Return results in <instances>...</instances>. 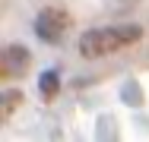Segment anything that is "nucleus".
Instances as JSON below:
<instances>
[{
  "label": "nucleus",
  "mask_w": 149,
  "mask_h": 142,
  "mask_svg": "<svg viewBox=\"0 0 149 142\" xmlns=\"http://www.w3.org/2000/svg\"><path fill=\"white\" fill-rule=\"evenodd\" d=\"M67 28H70V16H67L63 10H57V6L41 10L38 19H35V35H38L41 41H51V44H57Z\"/></svg>",
  "instance_id": "nucleus-2"
},
{
  "label": "nucleus",
  "mask_w": 149,
  "mask_h": 142,
  "mask_svg": "<svg viewBox=\"0 0 149 142\" xmlns=\"http://www.w3.org/2000/svg\"><path fill=\"white\" fill-rule=\"evenodd\" d=\"M16 104H19V95H16V92H6V95H3V104H0V114L10 117V114L16 111Z\"/></svg>",
  "instance_id": "nucleus-5"
},
{
  "label": "nucleus",
  "mask_w": 149,
  "mask_h": 142,
  "mask_svg": "<svg viewBox=\"0 0 149 142\" xmlns=\"http://www.w3.org/2000/svg\"><path fill=\"white\" fill-rule=\"evenodd\" d=\"M38 85H41V95H45V98H54L57 88H60V79H57V73H45V76L38 79Z\"/></svg>",
  "instance_id": "nucleus-4"
},
{
  "label": "nucleus",
  "mask_w": 149,
  "mask_h": 142,
  "mask_svg": "<svg viewBox=\"0 0 149 142\" xmlns=\"http://www.w3.org/2000/svg\"><path fill=\"white\" fill-rule=\"evenodd\" d=\"M143 38V28L136 22H124V26H105V28H89L83 38H79V54L89 57V60H98V57L118 54L124 48L136 44Z\"/></svg>",
  "instance_id": "nucleus-1"
},
{
  "label": "nucleus",
  "mask_w": 149,
  "mask_h": 142,
  "mask_svg": "<svg viewBox=\"0 0 149 142\" xmlns=\"http://www.w3.org/2000/svg\"><path fill=\"white\" fill-rule=\"evenodd\" d=\"M29 51L26 48H19V44H10V48H3V54H0V70H3V76H19V73H26L29 70Z\"/></svg>",
  "instance_id": "nucleus-3"
}]
</instances>
